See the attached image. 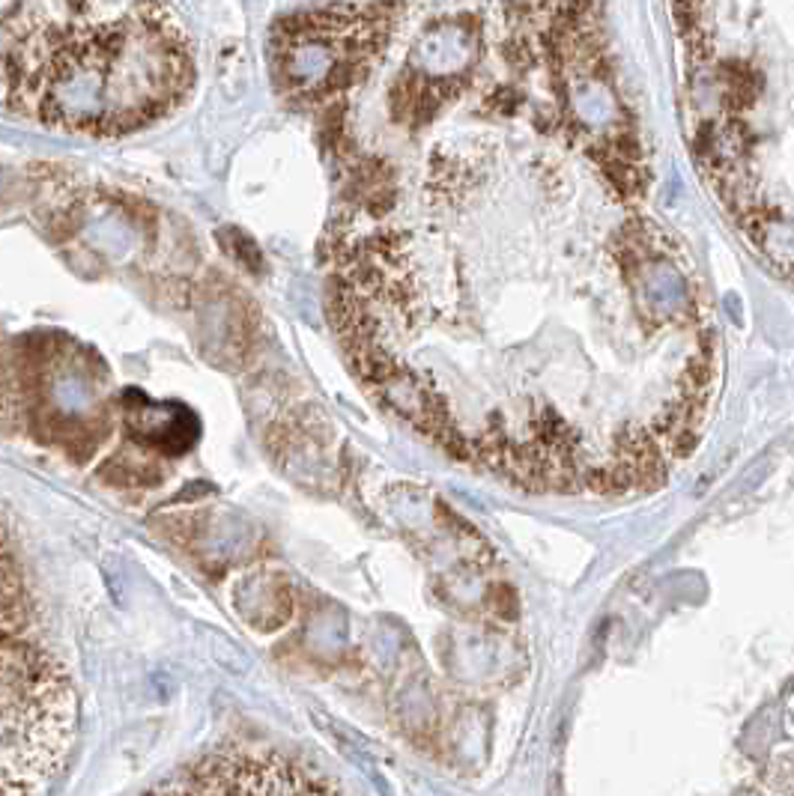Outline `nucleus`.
Segmentation results:
<instances>
[{
    "label": "nucleus",
    "instance_id": "obj_1",
    "mask_svg": "<svg viewBox=\"0 0 794 796\" xmlns=\"http://www.w3.org/2000/svg\"><path fill=\"white\" fill-rule=\"evenodd\" d=\"M693 158L744 242L794 280V0H672Z\"/></svg>",
    "mask_w": 794,
    "mask_h": 796
},
{
    "label": "nucleus",
    "instance_id": "obj_2",
    "mask_svg": "<svg viewBox=\"0 0 794 796\" xmlns=\"http://www.w3.org/2000/svg\"><path fill=\"white\" fill-rule=\"evenodd\" d=\"M6 102L40 123L126 132L183 99L192 54L156 0H6Z\"/></svg>",
    "mask_w": 794,
    "mask_h": 796
},
{
    "label": "nucleus",
    "instance_id": "obj_3",
    "mask_svg": "<svg viewBox=\"0 0 794 796\" xmlns=\"http://www.w3.org/2000/svg\"><path fill=\"white\" fill-rule=\"evenodd\" d=\"M75 734V695L42 644L6 608L4 796H45Z\"/></svg>",
    "mask_w": 794,
    "mask_h": 796
},
{
    "label": "nucleus",
    "instance_id": "obj_4",
    "mask_svg": "<svg viewBox=\"0 0 794 796\" xmlns=\"http://www.w3.org/2000/svg\"><path fill=\"white\" fill-rule=\"evenodd\" d=\"M147 796H343L278 755L224 752L171 775Z\"/></svg>",
    "mask_w": 794,
    "mask_h": 796
}]
</instances>
